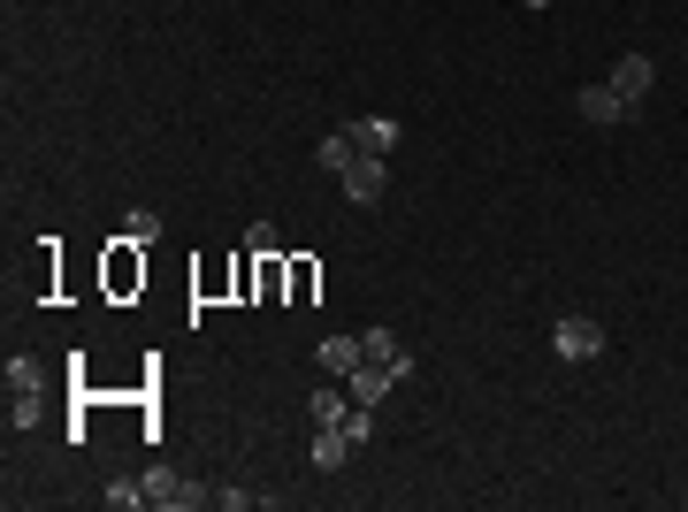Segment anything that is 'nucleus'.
<instances>
[{"mask_svg": "<svg viewBox=\"0 0 688 512\" xmlns=\"http://www.w3.org/2000/svg\"><path fill=\"white\" fill-rule=\"evenodd\" d=\"M551 352H558V359H597V352H604V321H597V314H566V321L551 329Z\"/></svg>", "mask_w": 688, "mask_h": 512, "instance_id": "f257e3e1", "label": "nucleus"}, {"mask_svg": "<svg viewBox=\"0 0 688 512\" xmlns=\"http://www.w3.org/2000/svg\"><path fill=\"white\" fill-rule=\"evenodd\" d=\"M383 184H391V154H360L353 169H344V199H353V207H376Z\"/></svg>", "mask_w": 688, "mask_h": 512, "instance_id": "f03ea898", "label": "nucleus"}, {"mask_svg": "<svg viewBox=\"0 0 688 512\" xmlns=\"http://www.w3.org/2000/svg\"><path fill=\"white\" fill-rule=\"evenodd\" d=\"M604 85H612V93H619V100L635 108V100H650V85H658V62H650V54H619Z\"/></svg>", "mask_w": 688, "mask_h": 512, "instance_id": "7ed1b4c3", "label": "nucleus"}, {"mask_svg": "<svg viewBox=\"0 0 688 512\" xmlns=\"http://www.w3.org/2000/svg\"><path fill=\"white\" fill-rule=\"evenodd\" d=\"M574 115H581L589 131H612V123H627V100H619L612 85H581V93H574Z\"/></svg>", "mask_w": 688, "mask_h": 512, "instance_id": "20e7f679", "label": "nucleus"}, {"mask_svg": "<svg viewBox=\"0 0 688 512\" xmlns=\"http://www.w3.org/2000/svg\"><path fill=\"white\" fill-rule=\"evenodd\" d=\"M344 390H353V405H383L398 390V375H391V359H360L353 375H344Z\"/></svg>", "mask_w": 688, "mask_h": 512, "instance_id": "39448f33", "label": "nucleus"}, {"mask_svg": "<svg viewBox=\"0 0 688 512\" xmlns=\"http://www.w3.org/2000/svg\"><path fill=\"white\" fill-rule=\"evenodd\" d=\"M146 481V504H176V512H192V504H207L214 489H192V481H176L169 466H153V474H138Z\"/></svg>", "mask_w": 688, "mask_h": 512, "instance_id": "423d86ee", "label": "nucleus"}, {"mask_svg": "<svg viewBox=\"0 0 688 512\" xmlns=\"http://www.w3.org/2000/svg\"><path fill=\"white\" fill-rule=\"evenodd\" d=\"M306 413H314V428H344V413H353V390H336V382H314Z\"/></svg>", "mask_w": 688, "mask_h": 512, "instance_id": "0eeeda50", "label": "nucleus"}, {"mask_svg": "<svg viewBox=\"0 0 688 512\" xmlns=\"http://www.w3.org/2000/svg\"><path fill=\"white\" fill-rule=\"evenodd\" d=\"M353 451H360V443H353V436H344V428H314V443H306V459H314L321 474H336V466H344V459H353Z\"/></svg>", "mask_w": 688, "mask_h": 512, "instance_id": "6e6552de", "label": "nucleus"}, {"mask_svg": "<svg viewBox=\"0 0 688 512\" xmlns=\"http://www.w3.org/2000/svg\"><path fill=\"white\" fill-rule=\"evenodd\" d=\"M314 161H321V169H329V176H344V169H353V161H360V138H353V131H329V138H321V154H314Z\"/></svg>", "mask_w": 688, "mask_h": 512, "instance_id": "1a4fd4ad", "label": "nucleus"}, {"mask_svg": "<svg viewBox=\"0 0 688 512\" xmlns=\"http://www.w3.org/2000/svg\"><path fill=\"white\" fill-rule=\"evenodd\" d=\"M360 359H368V352H360V329H353V337H329V344H321V375H353Z\"/></svg>", "mask_w": 688, "mask_h": 512, "instance_id": "9d476101", "label": "nucleus"}, {"mask_svg": "<svg viewBox=\"0 0 688 512\" xmlns=\"http://www.w3.org/2000/svg\"><path fill=\"white\" fill-rule=\"evenodd\" d=\"M353 138H360V154H391V146H398V123H391V115H360Z\"/></svg>", "mask_w": 688, "mask_h": 512, "instance_id": "9b49d317", "label": "nucleus"}, {"mask_svg": "<svg viewBox=\"0 0 688 512\" xmlns=\"http://www.w3.org/2000/svg\"><path fill=\"white\" fill-rule=\"evenodd\" d=\"M0 382H9V398H39V359H9V367H0Z\"/></svg>", "mask_w": 688, "mask_h": 512, "instance_id": "f8f14e48", "label": "nucleus"}, {"mask_svg": "<svg viewBox=\"0 0 688 512\" xmlns=\"http://www.w3.org/2000/svg\"><path fill=\"white\" fill-rule=\"evenodd\" d=\"M153 237H161V215L153 207H131L123 215V245H153Z\"/></svg>", "mask_w": 688, "mask_h": 512, "instance_id": "ddd939ff", "label": "nucleus"}, {"mask_svg": "<svg viewBox=\"0 0 688 512\" xmlns=\"http://www.w3.org/2000/svg\"><path fill=\"white\" fill-rule=\"evenodd\" d=\"M100 497H108L115 512H131V504H146V481H131V474H115V481H108Z\"/></svg>", "mask_w": 688, "mask_h": 512, "instance_id": "4468645a", "label": "nucleus"}, {"mask_svg": "<svg viewBox=\"0 0 688 512\" xmlns=\"http://www.w3.org/2000/svg\"><path fill=\"white\" fill-rule=\"evenodd\" d=\"M360 352H368V359H398V352H406V344H398V337H391V329H360Z\"/></svg>", "mask_w": 688, "mask_h": 512, "instance_id": "2eb2a0df", "label": "nucleus"}, {"mask_svg": "<svg viewBox=\"0 0 688 512\" xmlns=\"http://www.w3.org/2000/svg\"><path fill=\"white\" fill-rule=\"evenodd\" d=\"M245 253H260V260H268V253H275V230H268V222H253V230H245Z\"/></svg>", "mask_w": 688, "mask_h": 512, "instance_id": "dca6fc26", "label": "nucleus"}, {"mask_svg": "<svg viewBox=\"0 0 688 512\" xmlns=\"http://www.w3.org/2000/svg\"><path fill=\"white\" fill-rule=\"evenodd\" d=\"M520 9H528V16H543V9H551V0H520Z\"/></svg>", "mask_w": 688, "mask_h": 512, "instance_id": "f3484780", "label": "nucleus"}]
</instances>
